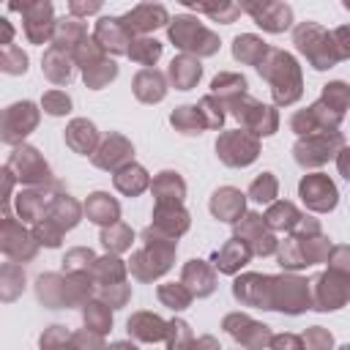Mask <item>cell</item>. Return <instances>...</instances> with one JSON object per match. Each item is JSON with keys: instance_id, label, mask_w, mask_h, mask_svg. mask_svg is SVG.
Instances as JSON below:
<instances>
[{"instance_id": "1", "label": "cell", "mask_w": 350, "mask_h": 350, "mask_svg": "<svg viewBox=\"0 0 350 350\" xmlns=\"http://www.w3.org/2000/svg\"><path fill=\"white\" fill-rule=\"evenodd\" d=\"M257 68H260L262 77L271 79L273 98L279 104H290L301 96V74H298V66H295L293 55H287L282 49H268L265 60Z\"/></svg>"}, {"instance_id": "2", "label": "cell", "mask_w": 350, "mask_h": 350, "mask_svg": "<svg viewBox=\"0 0 350 350\" xmlns=\"http://www.w3.org/2000/svg\"><path fill=\"white\" fill-rule=\"evenodd\" d=\"M298 49L312 60L314 68H331L336 60H339V52H336V44L334 38L314 22H301L293 33Z\"/></svg>"}, {"instance_id": "3", "label": "cell", "mask_w": 350, "mask_h": 350, "mask_svg": "<svg viewBox=\"0 0 350 350\" xmlns=\"http://www.w3.org/2000/svg\"><path fill=\"white\" fill-rule=\"evenodd\" d=\"M170 38L175 46H180L186 52H197V55H213L219 49V38L205 25H200V19L186 16V14L172 19Z\"/></svg>"}, {"instance_id": "4", "label": "cell", "mask_w": 350, "mask_h": 350, "mask_svg": "<svg viewBox=\"0 0 350 350\" xmlns=\"http://www.w3.org/2000/svg\"><path fill=\"white\" fill-rule=\"evenodd\" d=\"M243 11L268 33H282L293 22V8L287 3H249Z\"/></svg>"}, {"instance_id": "5", "label": "cell", "mask_w": 350, "mask_h": 350, "mask_svg": "<svg viewBox=\"0 0 350 350\" xmlns=\"http://www.w3.org/2000/svg\"><path fill=\"white\" fill-rule=\"evenodd\" d=\"M120 22H123V27L134 36V33H150V30L167 25L170 16H167V8L159 5V3H139V5H134L129 14H123Z\"/></svg>"}, {"instance_id": "6", "label": "cell", "mask_w": 350, "mask_h": 350, "mask_svg": "<svg viewBox=\"0 0 350 350\" xmlns=\"http://www.w3.org/2000/svg\"><path fill=\"white\" fill-rule=\"evenodd\" d=\"M16 11H22V19H25V33L30 41L36 44H44L49 38V30H52V5L49 3H22V5H11Z\"/></svg>"}, {"instance_id": "7", "label": "cell", "mask_w": 350, "mask_h": 350, "mask_svg": "<svg viewBox=\"0 0 350 350\" xmlns=\"http://www.w3.org/2000/svg\"><path fill=\"white\" fill-rule=\"evenodd\" d=\"M301 197L314 211H331L336 205V189L325 175H309L301 183Z\"/></svg>"}, {"instance_id": "8", "label": "cell", "mask_w": 350, "mask_h": 350, "mask_svg": "<svg viewBox=\"0 0 350 350\" xmlns=\"http://www.w3.org/2000/svg\"><path fill=\"white\" fill-rule=\"evenodd\" d=\"M93 38L98 41L101 49H109V52H126V55H129V46H126V44H131V41H129L131 33L123 27L120 16H104V19H98V25H96V36H93Z\"/></svg>"}, {"instance_id": "9", "label": "cell", "mask_w": 350, "mask_h": 350, "mask_svg": "<svg viewBox=\"0 0 350 350\" xmlns=\"http://www.w3.org/2000/svg\"><path fill=\"white\" fill-rule=\"evenodd\" d=\"M219 148V153H221V159L227 161V164H249L254 156H257V142L252 139V137H246V134H227V137H221V142L216 145Z\"/></svg>"}, {"instance_id": "10", "label": "cell", "mask_w": 350, "mask_h": 350, "mask_svg": "<svg viewBox=\"0 0 350 350\" xmlns=\"http://www.w3.org/2000/svg\"><path fill=\"white\" fill-rule=\"evenodd\" d=\"M232 55H235L241 63H257V66H260V63L265 60V55H268V46H265L262 38L246 33V36H238V38L232 41Z\"/></svg>"}, {"instance_id": "11", "label": "cell", "mask_w": 350, "mask_h": 350, "mask_svg": "<svg viewBox=\"0 0 350 350\" xmlns=\"http://www.w3.org/2000/svg\"><path fill=\"white\" fill-rule=\"evenodd\" d=\"M200 74H202L200 63H197L194 57H189V55H180V57H175V60L170 63V79H172L175 88H180V90H189V88L200 79Z\"/></svg>"}, {"instance_id": "12", "label": "cell", "mask_w": 350, "mask_h": 350, "mask_svg": "<svg viewBox=\"0 0 350 350\" xmlns=\"http://www.w3.org/2000/svg\"><path fill=\"white\" fill-rule=\"evenodd\" d=\"M339 134H331V137H323L320 142L317 139H309V142H301L298 148H295V153H306V156H301L298 161L301 164H320V161H325L328 156H331V148H339Z\"/></svg>"}, {"instance_id": "13", "label": "cell", "mask_w": 350, "mask_h": 350, "mask_svg": "<svg viewBox=\"0 0 350 350\" xmlns=\"http://www.w3.org/2000/svg\"><path fill=\"white\" fill-rule=\"evenodd\" d=\"M134 90H137V96L142 101H159L164 96V77L159 71H153V68H145V71L137 74Z\"/></svg>"}, {"instance_id": "14", "label": "cell", "mask_w": 350, "mask_h": 350, "mask_svg": "<svg viewBox=\"0 0 350 350\" xmlns=\"http://www.w3.org/2000/svg\"><path fill=\"white\" fill-rule=\"evenodd\" d=\"M211 208H213L216 216L232 221L235 216L243 213V197H241L235 189H221V191L213 194V205H211Z\"/></svg>"}, {"instance_id": "15", "label": "cell", "mask_w": 350, "mask_h": 350, "mask_svg": "<svg viewBox=\"0 0 350 350\" xmlns=\"http://www.w3.org/2000/svg\"><path fill=\"white\" fill-rule=\"evenodd\" d=\"M183 282L191 284V290H194L197 295H208V293L213 290V273H211L200 260H191V262L186 265Z\"/></svg>"}, {"instance_id": "16", "label": "cell", "mask_w": 350, "mask_h": 350, "mask_svg": "<svg viewBox=\"0 0 350 350\" xmlns=\"http://www.w3.org/2000/svg\"><path fill=\"white\" fill-rule=\"evenodd\" d=\"M55 41H57V49H63V46L77 49V46L85 41V25H82L77 16H71V19H60L57 33H55Z\"/></svg>"}, {"instance_id": "17", "label": "cell", "mask_w": 350, "mask_h": 350, "mask_svg": "<svg viewBox=\"0 0 350 350\" xmlns=\"http://www.w3.org/2000/svg\"><path fill=\"white\" fill-rule=\"evenodd\" d=\"M191 11H202V14H208L211 19H216V22H224V25H230V22H235L238 19V14L243 11V5H238V3H219V5H205V3H186Z\"/></svg>"}, {"instance_id": "18", "label": "cell", "mask_w": 350, "mask_h": 350, "mask_svg": "<svg viewBox=\"0 0 350 350\" xmlns=\"http://www.w3.org/2000/svg\"><path fill=\"white\" fill-rule=\"evenodd\" d=\"M159 55H161V44L156 38H145V36L142 38H131V46H129V57L131 60L150 66V63L159 60Z\"/></svg>"}, {"instance_id": "19", "label": "cell", "mask_w": 350, "mask_h": 350, "mask_svg": "<svg viewBox=\"0 0 350 350\" xmlns=\"http://www.w3.org/2000/svg\"><path fill=\"white\" fill-rule=\"evenodd\" d=\"M129 331L139 339H159L164 334V323L153 314H137L129 320Z\"/></svg>"}, {"instance_id": "20", "label": "cell", "mask_w": 350, "mask_h": 350, "mask_svg": "<svg viewBox=\"0 0 350 350\" xmlns=\"http://www.w3.org/2000/svg\"><path fill=\"white\" fill-rule=\"evenodd\" d=\"M249 257V249L241 243V241H230L219 254H216V265L221 271H235L238 265H243Z\"/></svg>"}, {"instance_id": "21", "label": "cell", "mask_w": 350, "mask_h": 350, "mask_svg": "<svg viewBox=\"0 0 350 350\" xmlns=\"http://www.w3.org/2000/svg\"><path fill=\"white\" fill-rule=\"evenodd\" d=\"M88 213L93 221H115L118 219V202H112L107 194H93V200L88 202Z\"/></svg>"}, {"instance_id": "22", "label": "cell", "mask_w": 350, "mask_h": 350, "mask_svg": "<svg viewBox=\"0 0 350 350\" xmlns=\"http://www.w3.org/2000/svg\"><path fill=\"white\" fill-rule=\"evenodd\" d=\"M44 71L55 79V82H66L71 77V66H68V57L63 49H49L46 52V63H44Z\"/></svg>"}, {"instance_id": "23", "label": "cell", "mask_w": 350, "mask_h": 350, "mask_svg": "<svg viewBox=\"0 0 350 350\" xmlns=\"http://www.w3.org/2000/svg\"><path fill=\"white\" fill-rule=\"evenodd\" d=\"M115 183H118L120 191H126V194H137V191L145 189L148 178H145V172H142L139 167H126V170L115 178Z\"/></svg>"}, {"instance_id": "24", "label": "cell", "mask_w": 350, "mask_h": 350, "mask_svg": "<svg viewBox=\"0 0 350 350\" xmlns=\"http://www.w3.org/2000/svg\"><path fill=\"white\" fill-rule=\"evenodd\" d=\"M323 104H331V107L336 109V115H342L345 107L350 104V88H347L345 82H331V85H325Z\"/></svg>"}, {"instance_id": "25", "label": "cell", "mask_w": 350, "mask_h": 350, "mask_svg": "<svg viewBox=\"0 0 350 350\" xmlns=\"http://www.w3.org/2000/svg\"><path fill=\"white\" fill-rule=\"evenodd\" d=\"M118 74V66L112 63V60H101V63H96V66H90L88 71H85V82L90 85V88H101L104 82H109L112 77Z\"/></svg>"}, {"instance_id": "26", "label": "cell", "mask_w": 350, "mask_h": 350, "mask_svg": "<svg viewBox=\"0 0 350 350\" xmlns=\"http://www.w3.org/2000/svg\"><path fill=\"white\" fill-rule=\"evenodd\" d=\"M268 219H271L273 227H293L295 219H298V213H295V208H293L290 202H276V205L268 211Z\"/></svg>"}, {"instance_id": "27", "label": "cell", "mask_w": 350, "mask_h": 350, "mask_svg": "<svg viewBox=\"0 0 350 350\" xmlns=\"http://www.w3.org/2000/svg\"><path fill=\"white\" fill-rule=\"evenodd\" d=\"M243 88H246V79L238 77V74H219L213 79L216 93H243Z\"/></svg>"}, {"instance_id": "28", "label": "cell", "mask_w": 350, "mask_h": 350, "mask_svg": "<svg viewBox=\"0 0 350 350\" xmlns=\"http://www.w3.org/2000/svg\"><path fill=\"white\" fill-rule=\"evenodd\" d=\"M194 109H197V107H180V109L172 115V123L191 134L194 129H200V118H197V112H194Z\"/></svg>"}, {"instance_id": "29", "label": "cell", "mask_w": 350, "mask_h": 350, "mask_svg": "<svg viewBox=\"0 0 350 350\" xmlns=\"http://www.w3.org/2000/svg\"><path fill=\"white\" fill-rule=\"evenodd\" d=\"M273 191H276V183H273L271 175H262L260 180L252 183V197H254L257 202H268V200L273 197Z\"/></svg>"}, {"instance_id": "30", "label": "cell", "mask_w": 350, "mask_h": 350, "mask_svg": "<svg viewBox=\"0 0 350 350\" xmlns=\"http://www.w3.org/2000/svg\"><path fill=\"white\" fill-rule=\"evenodd\" d=\"M159 295H161V301H167L172 309H183V306L189 304V293H186L183 287H161Z\"/></svg>"}, {"instance_id": "31", "label": "cell", "mask_w": 350, "mask_h": 350, "mask_svg": "<svg viewBox=\"0 0 350 350\" xmlns=\"http://www.w3.org/2000/svg\"><path fill=\"white\" fill-rule=\"evenodd\" d=\"M331 38H334V44H336L339 57H350V25L336 27V30L331 33Z\"/></svg>"}, {"instance_id": "32", "label": "cell", "mask_w": 350, "mask_h": 350, "mask_svg": "<svg viewBox=\"0 0 350 350\" xmlns=\"http://www.w3.org/2000/svg\"><path fill=\"white\" fill-rule=\"evenodd\" d=\"M306 345H309V350H328L331 347V336L325 331L314 328V331L306 334Z\"/></svg>"}, {"instance_id": "33", "label": "cell", "mask_w": 350, "mask_h": 350, "mask_svg": "<svg viewBox=\"0 0 350 350\" xmlns=\"http://www.w3.org/2000/svg\"><path fill=\"white\" fill-rule=\"evenodd\" d=\"M44 104H46V109H49L52 115H63V112H68V98H66L63 93H49V96L44 98Z\"/></svg>"}, {"instance_id": "34", "label": "cell", "mask_w": 350, "mask_h": 350, "mask_svg": "<svg viewBox=\"0 0 350 350\" xmlns=\"http://www.w3.org/2000/svg\"><path fill=\"white\" fill-rule=\"evenodd\" d=\"M101 238H104V243H107V246H112V249H123V246H129V241H126V238H131V232H129L126 227H118V232H112V235H109V232H104Z\"/></svg>"}, {"instance_id": "35", "label": "cell", "mask_w": 350, "mask_h": 350, "mask_svg": "<svg viewBox=\"0 0 350 350\" xmlns=\"http://www.w3.org/2000/svg\"><path fill=\"white\" fill-rule=\"evenodd\" d=\"M170 328H172L170 350H183V345H186V339H189V334H186V325H183V323H172Z\"/></svg>"}, {"instance_id": "36", "label": "cell", "mask_w": 350, "mask_h": 350, "mask_svg": "<svg viewBox=\"0 0 350 350\" xmlns=\"http://www.w3.org/2000/svg\"><path fill=\"white\" fill-rule=\"evenodd\" d=\"M68 11H71L74 16H85V14H96V11H101V5H98V3H71Z\"/></svg>"}, {"instance_id": "37", "label": "cell", "mask_w": 350, "mask_h": 350, "mask_svg": "<svg viewBox=\"0 0 350 350\" xmlns=\"http://www.w3.org/2000/svg\"><path fill=\"white\" fill-rule=\"evenodd\" d=\"M273 350H298V339L295 336H279L273 342Z\"/></svg>"}, {"instance_id": "38", "label": "cell", "mask_w": 350, "mask_h": 350, "mask_svg": "<svg viewBox=\"0 0 350 350\" xmlns=\"http://www.w3.org/2000/svg\"><path fill=\"white\" fill-rule=\"evenodd\" d=\"M339 170H342L345 178H350V150H345V153L339 156Z\"/></svg>"}, {"instance_id": "39", "label": "cell", "mask_w": 350, "mask_h": 350, "mask_svg": "<svg viewBox=\"0 0 350 350\" xmlns=\"http://www.w3.org/2000/svg\"><path fill=\"white\" fill-rule=\"evenodd\" d=\"M194 350H216V345H213V339H202L200 345H194Z\"/></svg>"}]
</instances>
